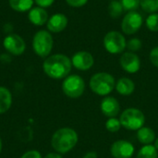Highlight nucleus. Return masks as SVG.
I'll return each instance as SVG.
<instances>
[{
  "label": "nucleus",
  "instance_id": "nucleus-1",
  "mask_svg": "<svg viewBox=\"0 0 158 158\" xmlns=\"http://www.w3.org/2000/svg\"><path fill=\"white\" fill-rule=\"evenodd\" d=\"M71 59L63 54H56L47 56L43 64L44 73L51 79L55 80L65 79L68 77L71 71Z\"/></svg>",
  "mask_w": 158,
  "mask_h": 158
},
{
  "label": "nucleus",
  "instance_id": "nucleus-2",
  "mask_svg": "<svg viewBox=\"0 0 158 158\" xmlns=\"http://www.w3.org/2000/svg\"><path fill=\"white\" fill-rule=\"evenodd\" d=\"M78 133L71 128H61L52 136L51 145L58 154H67L78 143Z\"/></svg>",
  "mask_w": 158,
  "mask_h": 158
},
{
  "label": "nucleus",
  "instance_id": "nucleus-3",
  "mask_svg": "<svg viewBox=\"0 0 158 158\" xmlns=\"http://www.w3.org/2000/svg\"><path fill=\"white\" fill-rule=\"evenodd\" d=\"M89 86L95 94L106 96L116 87V81L115 78L107 72H98L92 76Z\"/></svg>",
  "mask_w": 158,
  "mask_h": 158
},
{
  "label": "nucleus",
  "instance_id": "nucleus-4",
  "mask_svg": "<svg viewBox=\"0 0 158 158\" xmlns=\"http://www.w3.org/2000/svg\"><path fill=\"white\" fill-rule=\"evenodd\" d=\"M54 45V40L51 33L47 31H38L32 39V48L34 53L40 57H47Z\"/></svg>",
  "mask_w": 158,
  "mask_h": 158
},
{
  "label": "nucleus",
  "instance_id": "nucleus-5",
  "mask_svg": "<svg viewBox=\"0 0 158 158\" xmlns=\"http://www.w3.org/2000/svg\"><path fill=\"white\" fill-rule=\"evenodd\" d=\"M121 126L126 130L130 131H138L143 128L145 123L144 114L137 108H127L125 109L119 118Z\"/></svg>",
  "mask_w": 158,
  "mask_h": 158
},
{
  "label": "nucleus",
  "instance_id": "nucleus-6",
  "mask_svg": "<svg viewBox=\"0 0 158 158\" xmlns=\"http://www.w3.org/2000/svg\"><path fill=\"white\" fill-rule=\"evenodd\" d=\"M85 90L84 80L76 74L69 75L66 77L62 83L63 93L69 98H79L81 97Z\"/></svg>",
  "mask_w": 158,
  "mask_h": 158
},
{
  "label": "nucleus",
  "instance_id": "nucleus-7",
  "mask_svg": "<svg viewBox=\"0 0 158 158\" xmlns=\"http://www.w3.org/2000/svg\"><path fill=\"white\" fill-rule=\"evenodd\" d=\"M103 44L105 49L108 53L117 55L121 54L126 49L127 41L125 36L121 32L111 31L105 35Z\"/></svg>",
  "mask_w": 158,
  "mask_h": 158
},
{
  "label": "nucleus",
  "instance_id": "nucleus-8",
  "mask_svg": "<svg viewBox=\"0 0 158 158\" xmlns=\"http://www.w3.org/2000/svg\"><path fill=\"white\" fill-rule=\"evenodd\" d=\"M143 16L135 11L128 12L121 21V30L127 35H132L136 33L143 26Z\"/></svg>",
  "mask_w": 158,
  "mask_h": 158
},
{
  "label": "nucleus",
  "instance_id": "nucleus-9",
  "mask_svg": "<svg viewBox=\"0 0 158 158\" xmlns=\"http://www.w3.org/2000/svg\"><path fill=\"white\" fill-rule=\"evenodd\" d=\"M4 48L14 56H19L24 53L26 49V44L24 40L19 34H9L3 41Z\"/></svg>",
  "mask_w": 158,
  "mask_h": 158
},
{
  "label": "nucleus",
  "instance_id": "nucleus-10",
  "mask_svg": "<svg viewBox=\"0 0 158 158\" xmlns=\"http://www.w3.org/2000/svg\"><path fill=\"white\" fill-rule=\"evenodd\" d=\"M134 151L133 144L125 140L115 142L110 148L111 156L114 158H131L134 155Z\"/></svg>",
  "mask_w": 158,
  "mask_h": 158
},
{
  "label": "nucleus",
  "instance_id": "nucleus-11",
  "mask_svg": "<svg viewBox=\"0 0 158 158\" xmlns=\"http://www.w3.org/2000/svg\"><path fill=\"white\" fill-rule=\"evenodd\" d=\"M121 68L128 73L133 74L139 71L141 68V60L138 55L133 52H125L119 58Z\"/></svg>",
  "mask_w": 158,
  "mask_h": 158
},
{
  "label": "nucleus",
  "instance_id": "nucleus-12",
  "mask_svg": "<svg viewBox=\"0 0 158 158\" xmlns=\"http://www.w3.org/2000/svg\"><path fill=\"white\" fill-rule=\"evenodd\" d=\"M72 66L79 70H88L94 64V58L93 55L87 51H79L71 57Z\"/></svg>",
  "mask_w": 158,
  "mask_h": 158
},
{
  "label": "nucleus",
  "instance_id": "nucleus-13",
  "mask_svg": "<svg viewBox=\"0 0 158 158\" xmlns=\"http://www.w3.org/2000/svg\"><path fill=\"white\" fill-rule=\"evenodd\" d=\"M101 111L107 118H116L120 111L118 101L112 96L105 97L101 102Z\"/></svg>",
  "mask_w": 158,
  "mask_h": 158
},
{
  "label": "nucleus",
  "instance_id": "nucleus-14",
  "mask_svg": "<svg viewBox=\"0 0 158 158\" xmlns=\"http://www.w3.org/2000/svg\"><path fill=\"white\" fill-rule=\"evenodd\" d=\"M68 22L69 20L66 15L62 13H56L48 19L46 25H47V29L51 32L57 33V32H61L66 29V27L68 26Z\"/></svg>",
  "mask_w": 158,
  "mask_h": 158
},
{
  "label": "nucleus",
  "instance_id": "nucleus-15",
  "mask_svg": "<svg viewBox=\"0 0 158 158\" xmlns=\"http://www.w3.org/2000/svg\"><path fill=\"white\" fill-rule=\"evenodd\" d=\"M29 20L36 26H43L44 24L47 23L48 20V14L47 11L40 6L32 7L28 15Z\"/></svg>",
  "mask_w": 158,
  "mask_h": 158
},
{
  "label": "nucleus",
  "instance_id": "nucleus-16",
  "mask_svg": "<svg viewBox=\"0 0 158 158\" xmlns=\"http://www.w3.org/2000/svg\"><path fill=\"white\" fill-rule=\"evenodd\" d=\"M116 90L121 95H131L135 90V84L130 78H120L116 83Z\"/></svg>",
  "mask_w": 158,
  "mask_h": 158
},
{
  "label": "nucleus",
  "instance_id": "nucleus-17",
  "mask_svg": "<svg viewBox=\"0 0 158 158\" xmlns=\"http://www.w3.org/2000/svg\"><path fill=\"white\" fill-rule=\"evenodd\" d=\"M137 139L143 145H148L155 142L156 133L151 128L143 126L137 131Z\"/></svg>",
  "mask_w": 158,
  "mask_h": 158
},
{
  "label": "nucleus",
  "instance_id": "nucleus-18",
  "mask_svg": "<svg viewBox=\"0 0 158 158\" xmlns=\"http://www.w3.org/2000/svg\"><path fill=\"white\" fill-rule=\"evenodd\" d=\"M12 105V94L8 89L0 86V114L6 113Z\"/></svg>",
  "mask_w": 158,
  "mask_h": 158
},
{
  "label": "nucleus",
  "instance_id": "nucleus-19",
  "mask_svg": "<svg viewBox=\"0 0 158 158\" xmlns=\"http://www.w3.org/2000/svg\"><path fill=\"white\" fill-rule=\"evenodd\" d=\"M10 7L18 12H26L32 8L34 0H8Z\"/></svg>",
  "mask_w": 158,
  "mask_h": 158
},
{
  "label": "nucleus",
  "instance_id": "nucleus-20",
  "mask_svg": "<svg viewBox=\"0 0 158 158\" xmlns=\"http://www.w3.org/2000/svg\"><path fill=\"white\" fill-rule=\"evenodd\" d=\"M137 158H158V152L152 144L143 145L137 154Z\"/></svg>",
  "mask_w": 158,
  "mask_h": 158
},
{
  "label": "nucleus",
  "instance_id": "nucleus-21",
  "mask_svg": "<svg viewBox=\"0 0 158 158\" xmlns=\"http://www.w3.org/2000/svg\"><path fill=\"white\" fill-rule=\"evenodd\" d=\"M124 8L119 2V0H112L108 5V13L109 16L113 19H118L123 14Z\"/></svg>",
  "mask_w": 158,
  "mask_h": 158
},
{
  "label": "nucleus",
  "instance_id": "nucleus-22",
  "mask_svg": "<svg viewBox=\"0 0 158 158\" xmlns=\"http://www.w3.org/2000/svg\"><path fill=\"white\" fill-rule=\"evenodd\" d=\"M140 6L146 13H156L158 11V0H140Z\"/></svg>",
  "mask_w": 158,
  "mask_h": 158
},
{
  "label": "nucleus",
  "instance_id": "nucleus-23",
  "mask_svg": "<svg viewBox=\"0 0 158 158\" xmlns=\"http://www.w3.org/2000/svg\"><path fill=\"white\" fill-rule=\"evenodd\" d=\"M146 27L151 31H158V13L150 14L145 21Z\"/></svg>",
  "mask_w": 158,
  "mask_h": 158
},
{
  "label": "nucleus",
  "instance_id": "nucleus-24",
  "mask_svg": "<svg viewBox=\"0 0 158 158\" xmlns=\"http://www.w3.org/2000/svg\"><path fill=\"white\" fill-rule=\"evenodd\" d=\"M143 46V43L139 38H131L129 41H127V45L126 48L130 51V52H137L139 50H141Z\"/></svg>",
  "mask_w": 158,
  "mask_h": 158
},
{
  "label": "nucleus",
  "instance_id": "nucleus-25",
  "mask_svg": "<svg viewBox=\"0 0 158 158\" xmlns=\"http://www.w3.org/2000/svg\"><path fill=\"white\" fill-rule=\"evenodd\" d=\"M120 127H121V123H120L119 119H118L116 118H110L106 123V128L110 132L118 131L120 130Z\"/></svg>",
  "mask_w": 158,
  "mask_h": 158
},
{
  "label": "nucleus",
  "instance_id": "nucleus-26",
  "mask_svg": "<svg viewBox=\"0 0 158 158\" xmlns=\"http://www.w3.org/2000/svg\"><path fill=\"white\" fill-rule=\"evenodd\" d=\"M125 11H135L140 6V0H119Z\"/></svg>",
  "mask_w": 158,
  "mask_h": 158
},
{
  "label": "nucleus",
  "instance_id": "nucleus-27",
  "mask_svg": "<svg viewBox=\"0 0 158 158\" xmlns=\"http://www.w3.org/2000/svg\"><path fill=\"white\" fill-rule=\"evenodd\" d=\"M149 57H150V61L151 63L155 66L158 68V46L154 47L151 52H150V55H149Z\"/></svg>",
  "mask_w": 158,
  "mask_h": 158
},
{
  "label": "nucleus",
  "instance_id": "nucleus-28",
  "mask_svg": "<svg viewBox=\"0 0 158 158\" xmlns=\"http://www.w3.org/2000/svg\"><path fill=\"white\" fill-rule=\"evenodd\" d=\"M66 2L72 7H81L87 4L88 0H66Z\"/></svg>",
  "mask_w": 158,
  "mask_h": 158
},
{
  "label": "nucleus",
  "instance_id": "nucleus-29",
  "mask_svg": "<svg viewBox=\"0 0 158 158\" xmlns=\"http://www.w3.org/2000/svg\"><path fill=\"white\" fill-rule=\"evenodd\" d=\"M20 158H43L42 155L40 154V152L36 151V150H31L26 152L25 154L22 155V156Z\"/></svg>",
  "mask_w": 158,
  "mask_h": 158
},
{
  "label": "nucleus",
  "instance_id": "nucleus-30",
  "mask_svg": "<svg viewBox=\"0 0 158 158\" xmlns=\"http://www.w3.org/2000/svg\"><path fill=\"white\" fill-rule=\"evenodd\" d=\"M34 2L38 5V6L45 8V7H49L50 6H52L55 0H34Z\"/></svg>",
  "mask_w": 158,
  "mask_h": 158
},
{
  "label": "nucleus",
  "instance_id": "nucleus-31",
  "mask_svg": "<svg viewBox=\"0 0 158 158\" xmlns=\"http://www.w3.org/2000/svg\"><path fill=\"white\" fill-rule=\"evenodd\" d=\"M97 157H98L97 153H96V152H94V151H91V152H88L87 154H85L82 158H97Z\"/></svg>",
  "mask_w": 158,
  "mask_h": 158
},
{
  "label": "nucleus",
  "instance_id": "nucleus-32",
  "mask_svg": "<svg viewBox=\"0 0 158 158\" xmlns=\"http://www.w3.org/2000/svg\"><path fill=\"white\" fill-rule=\"evenodd\" d=\"M44 158H62V156L58 153H49Z\"/></svg>",
  "mask_w": 158,
  "mask_h": 158
},
{
  "label": "nucleus",
  "instance_id": "nucleus-33",
  "mask_svg": "<svg viewBox=\"0 0 158 158\" xmlns=\"http://www.w3.org/2000/svg\"><path fill=\"white\" fill-rule=\"evenodd\" d=\"M154 146L156 147V149L158 151V138L155 140V145H154Z\"/></svg>",
  "mask_w": 158,
  "mask_h": 158
},
{
  "label": "nucleus",
  "instance_id": "nucleus-34",
  "mask_svg": "<svg viewBox=\"0 0 158 158\" xmlns=\"http://www.w3.org/2000/svg\"><path fill=\"white\" fill-rule=\"evenodd\" d=\"M1 150H2V140L0 138V153H1Z\"/></svg>",
  "mask_w": 158,
  "mask_h": 158
},
{
  "label": "nucleus",
  "instance_id": "nucleus-35",
  "mask_svg": "<svg viewBox=\"0 0 158 158\" xmlns=\"http://www.w3.org/2000/svg\"><path fill=\"white\" fill-rule=\"evenodd\" d=\"M111 1H112V0H111Z\"/></svg>",
  "mask_w": 158,
  "mask_h": 158
}]
</instances>
